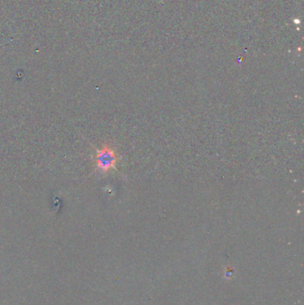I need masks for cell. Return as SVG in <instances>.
<instances>
[{"mask_svg": "<svg viewBox=\"0 0 304 305\" xmlns=\"http://www.w3.org/2000/svg\"><path fill=\"white\" fill-rule=\"evenodd\" d=\"M98 169L103 173H107L111 169H115L118 163L119 156L112 146L104 145L101 149L97 151L95 156Z\"/></svg>", "mask_w": 304, "mask_h": 305, "instance_id": "6da1fadb", "label": "cell"}]
</instances>
